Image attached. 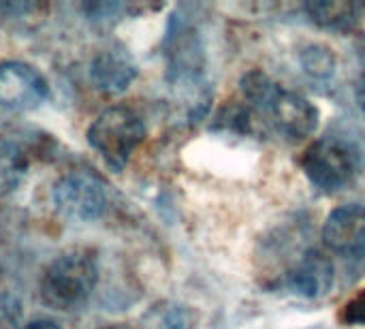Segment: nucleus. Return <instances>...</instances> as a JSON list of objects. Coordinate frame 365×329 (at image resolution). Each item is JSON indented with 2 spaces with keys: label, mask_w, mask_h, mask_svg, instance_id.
Returning <instances> with one entry per match:
<instances>
[{
  "label": "nucleus",
  "mask_w": 365,
  "mask_h": 329,
  "mask_svg": "<svg viewBox=\"0 0 365 329\" xmlns=\"http://www.w3.org/2000/svg\"><path fill=\"white\" fill-rule=\"evenodd\" d=\"M139 69L130 51L122 45L101 49L90 64V79L94 88L107 94H120L137 79Z\"/></svg>",
  "instance_id": "1a4fd4ad"
},
{
  "label": "nucleus",
  "mask_w": 365,
  "mask_h": 329,
  "mask_svg": "<svg viewBox=\"0 0 365 329\" xmlns=\"http://www.w3.org/2000/svg\"><path fill=\"white\" fill-rule=\"evenodd\" d=\"M344 321L351 325H365V289L344 306Z\"/></svg>",
  "instance_id": "4468645a"
},
{
  "label": "nucleus",
  "mask_w": 365,
  "mask_h": 329,
  "mask_svg": "<svg viewBox=\"0 0 365 329\" xmlns=\"http://www.w3.org/2000/svg\"><path fill=\"white\" fill-rule=\"evenodd\" d=\"M98 285L96 259L86 250H66L58 255L41 276V300L51 310L71 313L88 304Z\"/></svg>",
  "instance_id": "f03ea898"
},
{
  "label": "nucleus",
  "mask_w": 365,
  "mask_h": 329,
  "mask_svg": "<svg viewBox=\"0 0 365 329\" xmlns=\"http://www.w3.org/2000/svg\"><path fill=\"white\" fill-rule=\"evenodd\" d=\"M98 329H137V328L126 325V323H107V325H103V328H98Z\"/></svg>",
  "instance_id": "f3484780"
},
{
  "label": "nucleus",
  "mask_w": 365,
  "mask_h": 329,
  "mask_svg": "<svg viewBox=\"0 0 365 329\" xmlns=\"http://www.w3.org/2000/svg\"><path fill=\"white\" fill-rule=\"evenodd\" d=\"M302 64H304L306 73H310L317 79H327L336 71V58L323 45H310L308 49H304Z\"/></svg>",
  "instance_id": "f8f14e48"
},
{
  "label": "nucleus",
  "mask_w": 365,
  "mask_h": 329,
  "mask_svg": "<svg viewBox=\"0 0 365 329\" xmlns=\"http://www.w3.org/2000/svg\"><path fill=\"white\" fill-rule=\"evenodd\" d=\"M357 101H359V105H361V109H364L365 113V81L359 86V90H357Z\"/></svg>",
  "instance_id": "dca6fc26"
},
{
  "label": "nucleus",
  "mask_w": 365,
  "mask_h": 329,
  "mask_svg": "<svg viewBox=\"0 0 365 329\" xmlns=\"http://www.w3.org/2000/svg\"><path fill=\"white\" fill-rule=\"evenodd\" d=\"M325 246L344 259H365V206L351 203L334 210L323 225Z\"/></svg>",
  "instance_id": "0eeeda50"
},
{
  "label": "nucleus",
  "mask_w": 365,
  "mask_h": 329,
  "mask_svg": "<svg viewBox=\"0 0 365 329\" xmlns=\"http://www.w3.org/2000/svg\"><path fill=\"white\" fill-rule=\"evenodd\" d=\"M361 146L342 133L319 137L302 156V169L312 186L323 193H338L351 186L364 171Z\"/></svg>",
  "instance_id": "7ed1b4c3"
},
{
  "label": "nucleus",
  "mask_w": 365,
  "mask_h": 329,
  "mask_svg": "<svg viewBox=\"0 0 365 329\" xmlns=\"http://www.w3.org/2000/svg\"><path fill=\"white\" fill-rule=\"evenodd\" d=\"M24 329H60L53 321H47V319H36L32 323H28Z\"/></svg>",
  "instance_id": "2eb2a0df"
},
{
  "label": "nucleus",
  "mask_w": 365,
  "mask_h": 329,
  "mask_svg": "<svg viewBox=\"0 0 365 329\" xmlns=\"http://www.w3.org/2000/svg\"><path fill=\"white\" fill-rule=\"evenodd\" d=\"M145 139L143 120L128 107H109L94 118L88 128V143L105 161V165L120 173L128 165L135 150Z\"/></svg>",
  "instance_id": "20e7f679"
},
{
  "label": "nucleus",
  "mask_w": 365,
  "mask_h": 329,
  "mask_svg": "<svg viewBox=\"0 0 365 329\" xmlns=\"http://www.w3.org/2000/svg\"><path fill=\"white\" fill-rule=\"evenodd\" d=\"M49 96L45 77L19 60L0 62V107L9 111L36 109Z\"/></svg>",
  "instance_id": "423d86ee"
},
{
  "label": "nucleus",
  "mask_w": 365,
  "mask_h": 329,
  "mask_svg": "<svg viewBox=\"0 0 365 329\" xmlns=\"http://www.w3.org/2000/svg\"><path fill=\"white\" fill-rule=\"evenodd\" d=\"M282 287L293 295L319 300L334 287V263L317 248H306L284 272Z\"/></svg>",
  "instance_id": "6e6552de"
},
{
  "label": "nucleus",
  "mask_w": 365,
  "mask_h": 329,
  "mask_svg": "<svg viewBox=\"0 0 365 329\" xmlns=\"http://www.w3.org/2000/svg\"><path fill=\"white\" fill-rule=\"evenodd\" d=\"M26 173V158L11 141H0V195L17 188Z\"/></svg>",
  "instance_id": "9b49d317"
},
{
  "label": "nucleus",
  "mask_w": 365,
  "mask_h": 329,
  "mask_svg": "<svg viewBox=\"0 0 365 329\" xmlns=\"http://www.w3.org/2000/svg\"><path fill=\"white\" fill-rule=\"evenodd\" d=\"M359 4L353 2H310L306 4L308 17L327 30H353L359 21Z\"/></svg>",
  "instance_id": "9d476101"
},
{
  "label": "nucleus",
  "mask_w": 365,
  "mask_h": 329,
  "mask_svg": "<svg viewBox=\"0 0 365 329\" xmlns=\"http://www.w3.org/2000/svg\"><path fill=\"white\" fill-rule=\"evenodd\" d=\"M58 214L75 223H92L105 214L107 193L90 173H68L60 178L51 193Z\"/></svg>",
  "instance_id": "39448f33"
},
{
  "label": "nucleus",
  "mask_w": 365,
  "mask_h": 329,
  "mask_svg": "<svg viewBox=\"0 0 365 329\" xmlns=\"http://www.w3.org/2000/svg\"><path fill=\"white\" fill-rule=\"evenodd\" d=\"M24 304L15 293L0 291V329H21Z\"/></svg>",
  "instance_id": "ddd939ff"
},
{
  "label": "nucleus",
  "mask_w": 365,
  "mask_h": 329,
  "mask_svg": "<svg viewBox=\"0 0 365 329\" xmlns=\"http://www.w3.org/2000/svg\"><path fill=\"white\" fill-rule=\"evenodd\" d=\"M242 96L248 113L287 141H302L319 126V109L314 103L282 88L261 71H250L242 77Z\"/></svg>",
  "instance_id": "f257e3e1"
}]
</instances>
